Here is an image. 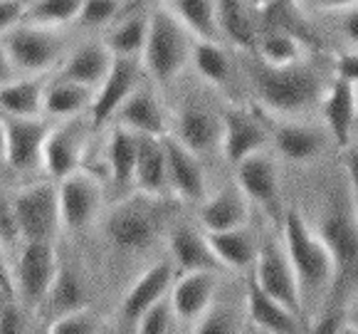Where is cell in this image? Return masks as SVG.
<instances>
[{"instance_id": "6da1fadb", "label": "cell", "mask_w": 358, "mask_h": 334, "mask_svg": "<svg viewBox=\"0 0 358 334\" xmlns=\"http://www.w3.org/2000/svg\"><path fill=\"white\" fill-rule=\"evenodd\" d=\"M282 245L287 250L296 282H299L304 319L311 322L316 314L327 307L334 287V258L329 245L306 223L296 208H287L282 218Z\"/></svg>"}, {"instance_id": "7a4b0ae2", "label": "cell", "mask_w": 358, "mask_h": 334, "mask_svg": "<svg viewBox=\"0 0 358 334\" xmlns=\"http://www.w3.org/2000/svg\"><path fill=\"white\" fill-rule=\"evenodd\" d=\"M319 235L334 258V287L324 309H343L358 290V213L353 201L334 196L319 223Z\"/></svg>"}, {"instance_id": "3957f363", "label": "cell", "mask_w": 358, "mask_h": 334, "mask_svg": "<svg viewBox=\"0 0 358 334\" xmlns=\"http://www.w3.org/2000/svg\"><path fill=\"white\" fill-rule=\"evenodd\" d=\"M250 80L257 99L277 117H294L322 99L324 85L314 69L301 62L274 67L262 60L250 67Z\"/></svg>"}, {"instance_id": "277c9868", "label": "cell", "mask_w": 358, "mask_h": 334, "mask_svg": "<svg viewBox=\"0 0 358 334\" xmlns=\"http://www.w3.org/2000/svg\"><path fill=\"white\" fill-rule=\"evenodd\" d=\"M190 53L193 43L183 22L169 8H153L148 13V35L141 53V62L151 80L164 87L176 82L190 62Z\"/></svg>"}, {"instance_id": "5b68a950", "label": "cell", "mask_w": 358, "mask_h": 334, "mask_svg": "<svg viewBox=\"0 0 358 334\" xmlns=\"http://www.w3.org/2000/svg\"><path fill=\"white\" fill-rule=\"evenodd\" d=\"M166 223V208L161 198L138 193L136 198L122 201L106 216L104 233L111 248L119 253L136 255L148 250L158 240Z\"/></svg>"}, {"instance_id": "8992f818", "label": "cell", "mask_w": 358, "mask_h": 334, "mask_svg": "<svg viewBox=\"0 0 358 334\" xmlns=\"http://www.w3.org/2000/svg\"><path fill=\"white\" fill-rule=\"evenodd\" d=\"M57 270L59 255L55 243H48V240L22 243L20 258H17V265L13 270V280H15V300L27 312H40Z\"/></svg>"}, {"instance_id": "52a82bcc", "label": "cell", "mask_w": 358, "mask_h": 334, "mask_svg": "<svg viewBox=\"0 0 358 334\" xmlns=\"http://www.w3.org/2000/svg\"><path fill=\"white\" fill-rule=\"evenodd\" d=\"M13 211H15L17 230H20V243H27V240L55 243L62 228L57 186L50 181L25 186L13 198Z\"/></svg>"}, {"instance_id": "ba28073f", "label": "cell", "mask_w": 358, "mask_h": 334, "mask_svg": "<svg viewBox=\"0 0 358 334\" xmlns=\"http://www.w3.org/2000/svg\"><path fill=\"white\" fill-rule=\"evenodd\" d=\"M3 45L10 55L15 69L27 74H40L45 69L62 62L64 43L55 35V27H40L17 22L8 32H3Z\"/></svg>"}, {"instance_id": "9c48e42d", "label": "cell", "mask_w": 358, "mask_h": 334, "mask_svg": "<svg viewBox=\"0 0 358 334\" xmlns=\"http://www.w3.org/2000/svg\"><path fill=\"white\" fill-rule=\"evenodd\" d=\"M250 272H252L257 285L262 287L267 295H272L277 302H282L287 309H292V312L304 319L299 282H296L294 267H292L289 258H287L285 245L277 243V240H267V243L259 245L257 260H255V265Z\"/></svg>"}, {"instance_id": "30bf717a", "label": "cell", "mask_w": 358, "mask_h": 334, "mask_svg": "<svg viewBox=\"0 0 358 334\" xmlns=\"http://www.w3.org/2000/svg\"><path fill=\"white\" fill-rule=\"evenodd\" d=\"M235 183L248 196L250 203L259 206L277 225H282L285 208H282V188H280V171L274 159L267 151L250 154L235 166Z\"/></svg>"}, {"instance_id": "8fae6325", "label": "cell", "mask_w": 358, "mask_h": 334, "mask_svg": "<svg viewBox=\"0 0 358 334\" xmlns=\"http://www.w3.org/2000/svg\"><path fill=\"white\" fill-rule=\"evenodd\" d=\"M57 193L59 213H62V228L74 230V233L85 230L101 208V183L82 169L59 179Z\"/></svg>"}, {"instance_id": "7c38bea8", "label": "cell", "mask_w": 358, "mask_h": 334, "mask_svg": "<svg viewBox=\"0 0 358 334\" xmlns=\"http://www.w3.org/2000/svg\"><path fill=\"white\" fill-rule=\"evenodd\" d=\"M6 164L17 174L43 166V148L50 127L40 117H6Z\"/></svg>"}, {"instance_id": "4fadbf2b", "label": "cell", "mask_w": 358, "mask_h": 334, "mask_svg": "<svg viewBox=\"0 0 358 334\" xmlns=\"http://www.w3.org/2000/svg\"><path fill=\"white\" fill-rule=\"evenodd\" d=\"M141 80V64L138 57H114L109 74L104 77L94 92V102L90 106V122L92 129H101L111 117H116V111L124 102L129 99L134 90L138 87Z\"/></svg>"}, {"instance_id": "5bb4252c", "label": "cell", "mask_w": 358, "mask_h": 334, "mask_svg": "<svg viewBox=\"0 0 358 334\" xmlns=\"http://www.w3.org/2000/svg\"><path fill=\"white\" fill-rule=\"evenodd\" d=\"M222 137L220 151L230 166H237L250 154L262 151L269 141V129L262 117L248 109H227L222 111Z\"/></svg>"}, {"instance_id": "9a60e30c", "label": "cell", "mask_w": 358, "mask_h": 334, "mask_svg": "<svg viewBox=\"0 0 358 334\" xmlns=\"http://www.w3.org/2000/svg\"><path fill=\"white\" fill-rule=\"evenodd\" d=\"M215 292H217L215 270L180 272L178 280H173V287H171V292H169L178 322L193 327V324L213 307Z\"/></svg>"}, {"instance_id": "2e32d148", "label": "cell", "mask_w": 358, "mask_h": 334, "mask_svg": "<svg viewBox=\"0 0 358 334\" xmlns=\"http://www.w3.org/2000/svg\"><path fill=\"white\" fill-rule=\"evenodd\" d=\"M85 141L87 124H82L79 119H72V122L50 129L43 148V169L52 179H64L72 171H77L82 166Z\"/></svg>"}, {"instance_id": "e0dca14e", "label": "cell", "mask_w": 358, "mask_h": 334, "mask_svg": "<svg viewBox=\"0 0 358 334\" xmlns=\"http://www.w3.org/2000/svg\"><path fill=\"white\" fill-rule=\"evenodd\" d=\"M166 164H169V186L171 191L188 203H201L206 198V171H203L198 154L178 141L173 134L164 137Z\"/></svg>"}, {"instance_id": "ac0fdd59", "label": "cell", "mask_w": 358, "mask_h": 334, "mask_svg": "<svg viewBox=\"0 0 358 334\" xmlns=\"http://www.w3.org/2000/svg\"><path fill=\"white\" fill-rule=\"evenodd\" d=\"M173 280H176L173 260H161V263L151 265L148 270H143L122 300V322L136 327L138 317L153 302H158L161 297L169 295L171 287H173Z\"/></svg>"}, {"instance_id": "d6986e66", "label": "cell", "mask_w": 358, "mask_h": 334, "mask_svg": "<svg viewBox=\"0 0 358 334\" xmlns=\"http://www.w3.org/2000/svg\"><path fill=\"white\" fill-rule=\"evenodd\" d=\"M173 137L183 146H188L193 154L203 156L210 154L213 148L220 146L222 137V119L208 106L198 102H188L176 114V132Z\"/></svg>"}, {"instance_id": "ffe728a7", "label": "cell", "mask_w": 358, "mask_h": 334, "mask_svg": "<svg viewBox=\"0 0 358 334\" xmlns=\"http://www.w3.org/2000/svg\"><path fill=\"white\" fill-rule=\"evenodd\" d=\"M245 305H248V319L255 329L267 334H296L304 329V319L277 302L272 295L257 285V280L250 272L248 287H245Z\"/></svg>"}, {"instance_id": "44dd1931", "label": "cell", "mask_w": 358, "mask_h": 334, "mask_svg": "<svg viewBox=\"0 0 358 334\" xmlns=\"http://www.w3.org/2000/svg\"><path fill=\"white\" fill-rule=\"evenodd\" d=\"M250 218V201L240 186H225L213 196H206L198 208V221L206 228V233H217V230L243 228Z\"/></svg>"}, {"instance_id": "7402d4cb", "label": "cell", "mask_w": 358, "mask_h": 334, "mask_svg": "<svg viewBox=\"0 0 358 334\" xmlns=\"http://www.w3.org/2000/svg\"><path fill=\"white\" fill-rule=\"evenodd\" d=\"M267 129H269V139H272L274 148L280 151L282 159L292 161V164H309L316 156H322L324 134L316 127L274 119Z\"/></svg>"}, {"instance_id": "603a6c76", "label": "cell", "mask_w": 358, "mask_h": 334, "mask_svg": "<svg viewBox=\"0 0 358 334\" xmlns=\"http://www.w3.org/2000/svg\"><path fill=\"white\" fill-rule=\"evenodd\" d=\"M134 186L138 193L164 198L171 191L169 186V164H166L164 137L138 134V154L134 169Z\"/></svg>"}, {"instance_id": "cb8c5ba5", "label": "cell", "mask_w": 358, "mask_h": 334, "mask_svg": "<svg viewBox=\"0 0 358 334\" xmlns=\"http://www.w3.org/2000/svg\"><path fill=\"white\" fill-rule=\"evenodd\" d=\"M322 104V117L327 124L331 139L341 148H346L351 144L353 134V122L358 119L356 114V97H353V82L336 77V80L329 85V90L319 99Z\"/></svg>"}, {"instance_id": "d4e9b609", "label": "cell", "mask_w": 358, "mask_h": 334, "mask_svg": "<svg viewBox=\"0 0 358 334\" xmlns=\"http://www.w3.org/2000/svg\"><path fill=\"white\" fill-rule=\"evenodd\" d=\"M111 62H114V55L109 53L104 40H90V43L79 45L74 53H69L64 57L57 77L96 90L104 82L106 74H109Z\"/></svg>"}, {"instance_id": "484cf974", "label": "cell", "mask_w": 358, "mask_h": 334, "mask_svg": "<svg viewBox=\"0 0 358 334\" xmlns=\"http://www.w3.org/2000/svg\"><path fill=\"white\" fill-rule=\"evenodd\" d=\"M171 260H173L176 272H193V270H217L220 260L215 258L208 235L190 225H176L169 235Z\"/></svg>"}, {"instance_id": "4316f807", "label": "cell", "mask_w": 358, "mask_h": 334, "mask_svg": "<svg viewBox=\"0 0 358 334\" xmlns=\"http://www.w3.org/2000/svg\"><path fill=\"white\" fill-rule=\"evenodd\" d=\"M116 119L122 127L136 134H148V137H166L169 134L166 114L158 104L156 95L151 90H143V87H136L129 95V99L116 111Z\"/></svg>"}, {"instance_id": "83f0119b", "label": "cell", "mask_w": 358, "mask_h": 334, "mask_svg": "<svg viewBox=\"0 0 358 334\" xmlns=\"http://www.w3.org/2000/svg\"><path fill=\"white\" fill-rule=\"evenodd\" d=\"M87 297L90 295H87V285H85V280H82V275L69 265L67 260H59V270H57V275H55L50 295L43 307H40V312L48 314V322H52L59 314L87 307Z\"/></svg>"}, {"instance_id": "f1b7e54d", "label": "cell", "mask_w": 358, "mask_h": 334, "mask_svg": "<svg viewBox=\"0 0 358 334\" xmlns=\"http://www.w3.org/2000/svg\"><path fill=\"white\" fill-rule=\"evenodd\" d=\"M257 57L274 67H285V64L301 62L304 55V43L301 35H296L287 22H269L257 37Z\"/></svg>"}, {"instance_id": "f546056e", "label": "cell", "mask_w": 358, "mask_h": 334, "mask_svg": "<svg viewBox=\"0 0 358 334\" xmlns=\"http://www.w3.org/2000/svg\"><path fill=\"white\" fill-rule=\"evenodd\" d=\"M206 235L222 267H230V270H252L259 245L255 243L252 233L245 230V225L243 228L217 230V233H206Z\"/></svg>"}, {"instance_id": "4dcf8cb0", "label": "cell", "mask_w": 358, "mask_h": 334, "mask_svg": "<svg viewBox=\"0 0 358 334\" xmlns=\"http://www.w3.org/2000/svg\"><path fill=\"white\" fill-rule=\"evenodd\" d=\"M217 6V25L220 37H227L235 48L255 50L257 48L259 30L255 27V13L248 8L245 0H215Z\"/></svg>"}, {"instance_id": "1f68e13d", "label": "cell", "mask_w": 358, "mask_h": 334, "mask_svg": "<svg viewBox=\"0 0 358 334\" xmlns=\"http://www.w3.org/2000/svg\"><path fill=\"white\" fill-rule=\"evenodd\" d=\"M148 35V13L134 11L127 15H119L106 32L104 45L114 57H138L141 60L143 45Z\"/></svg>"}, {"instance_id": "d6a6232c", "label": "cell", "mask_w": 358, "mask_h": 334, "mask_svg": "<svg viewBox=\"0 0 358 334\" xmlns=\"http://www.w3.org/2000/svg\"><path fill=\"white\" fill-rule=\"evenodd\" d=\"M0 109L8 117H40L45 111V82L22 77L0 85Z\"/></svg>"}, {"instance_id": "836d02e7", "label": "cell", "mask_w": 358, "mask_h": 334, "mask_svg": "<svg viewBox=\"0 0 358 334\" xmlns=\"http://www.w3.org/2000/svg\"><path fill=\"white\" fill-rule=\"evenodd\" d=\"M136 154H138V134L122 127V124H116L109 134V144H106V164H109L111 181L119 188L134 183Z\"/></svg>"}, {"instance_id": "e575fe53", "label": "cell", "mask_w": 358, "mask_h": 334, "mask_svg": "<svg viewBox=\"0 0 358 334\" xmlns=\"http://www.w3.org/2000/svg\"><path fill=\"white\" fill-rule=\"evenodd\" d=\"M94 92L92 87L77 85L72 80H57L52 85L45 87V111L50 117H59V119H69V117H79L85 109H90L92 102H94Z\"/></svg>"}, {"instance_id": "d590c367", "label": "cell", "mask_w": 358, "mask_h": 334, "mask_svg": "<svg viewBox=\"0 0 358 334\" xmlns=\"http://www.w3.org/2000/svg\"><path fill=\"white\" fill-rule=\"evenodd\" d=\"M169 11L198 40H220L215 0H169Z\"/></svg>"}, {"instance_id": "8d00e7d4", "label": "cell", "mask_w": 358, "mask_h": 334, "mask_svg": "<svg viewBox=\"0 0 358 334\" xmlns=\"http://www.w3.org/2000/svg\"><path fill=\"white\" fill-rule=\"evenodd\" d=\"M190 62H193L195 72L201 74L208 85L220 87V90L230 87L232 62L217 40H198V43H193Z\"/></svg>"}, {"instance_id": "74e56055", "label": "cell", "mask_w": 358, "mask_h": 334, "mask_svg": "<svg viewBox=\"0 0 358 334\" xmlns=\"http://www.w3.org/2000/svg\"><path fill=\"white\" fill-rule=\"evenodd\" d=\"M82 0H30L22 13V22L40 27H62L77 20Z\"/></svg>"}, {"instance_id": "f35d334b", "label": "cell", "mask_w": 358, "mask_h": 334, "mask_svg": "<svg viewBox=\"0 0 358 334\" xmlns=\"http://www.w3.org/2000/svg\"><path fill=\"white\" fill-rule=\"evenodd\" d=\"M176 322H178V317H176V309H173V305H171V297L166 295V297H161L158 302H153L151 307L138 317L134 329H136L138 334H169L176 329Z\"/></svg>"}, {"instance_id": "ab89813d", "label": "cell", "mask_w": 358, "mask_h": 334, "mask_svg": "<svg viewBox=\"0 0 358 334\" xmlns=\"http://www.w3.org/2000/svg\"><path fill=\"white\" fill-rule=\"evenodd\" d=\"M104 329L101 317L94 314L90 307H79L72 312H64L50 322V332L52 334H96Z\"/></svg>"}, {"instance_id": "60d3db41", "label": "cell", "mask_w": 358, "mask_h": 334, "mask_svg": "<svg viewBox=\"0 0 358 334\" xmlns=\"http://www.w3.org/2000/svg\"><path fill=\"white\" fill-rule=\"evenodd\" d=\"M122 13V0H82V11L77 20L85 27L109 25Z\"/></svg>"}, {"instance_id": "b9f144b4", "label": "cell", "mask_w": 358, "mask_h": 334, "mask_svg": "<svg viewBox=\"0 0 358 334\" xmlns=\"http://www.w3.org/2000/svg\"><path fill=\"white\" fill-rule=\"evenodd\" d=\"M237 329L240 327H237L235 314L230 309H217V307H210L193 324V332L198 334H232Z\"/></svg>"}, {"instance_id": "7bdbcfd3", "label": "cell", "mask_w": 358, "mask_h": 334, "mask_svg": "<svg viewBox=\"0 0 358 334\" xmlns=\"http://www.w3.org/2000/svg\"><path fill=\"white\" fill-rule=\"evenodd\" d=\"M25 329V307L15 297H3V302H0V334H20Z\"/></svg>"}, {"instance_id": "ee69618b", "label": "cell", "mask_w": 358, "mask_h": 334, "mask_svg": "<svg viewBox=\"0 0 358 334\" xmlns=\"http://www.w3.org/2000/svg\"><path fill=\"white\" fill-rule=\"evenodd\" d=\"M0 240L6 245L20 243V230H17L15 211H13V201L0 193Z\"/></svg>"}, {"instance_id": "f6af8a7d", "label": "cell", "mask_w": 358, "mask_h": 334, "mask_svg": "<svg viewBox=\"0 0 358 334\" xmlns=\"http://www.w3.org/2000/svg\"><path fill=\"white\" fill-rule=\"evenodd\" d=\"M22 13H25L22 0H0V35L22 22Z\"/></svg>"}, {"instance_id": "bcb514c9", "label": "cell", "mask_w": 358, "mask_h": 334, "mask_svg": "<svg viewBox=\"0 0 358 334\" xmlns=\"http://www.w3.org/2000/svg\"><path fill=\"white\" fill-rule=\"evenodd\" d=\"M334 69H336V77H343V80L358 85V50L338 55Z\"/></svg>"}, {"instance_id": "7dc6e473", "label": "cell", "mask_w": 358, "mask_h": 334, "mask_svg": "<svg viewBox=\"0 0 358 334\" xmlns=\"http://www.w3.org/2000/svg\"><path fill=\"white\" fill-rule=\"evenodd\" d=\"M346 151V176H348V188H351V201L358 206V141L348 144Z\"/></svg>"}, {"instance_id": "c3c4849f", "label": "cell", "mask_w": 358, "mask_h": 334, "mask_svg": "<svg viewBox=\"0 0 358 334\" xmlns=\"http://www.w3.org/2000/svg\"><path fill=\"white\" fill-rule=\"evenodd\" d=\"M0 295L15 297V280H13V267L8 263L6 243L3 240H0Z\"/></svg>"}, {"instance_id": "681fc988", "label": "cell", "mask_w": 358, "mask_h": 334, "mask_svg": "<svg viewBox=\"0 0 358 334\" xmlns=\"http://www.w3.org/2000/svg\"><path fill=\"white\" fill-rule=\"evenodd\" d=\"M341 35L346 37V43L353 50H358V6L348 8L341 18Z\"/></svg>"}, {"instance_id": "f907efd6", "label": "cell", "mask_w": 358, "mask_h": 334, "mask_svg": "<svg viewBox=\"0 0 358 334\" xmlns=\"http://www.w3.org/2000/svg\"><path fill=\"white\" fill-rule=\"evenodd\" d=\"M15 72H17L15 64H13L6 45H3V40H0V85H6V82L15 80Z\"/></svg>"}, {"instance_id": "816d5d0a", "label": "cell", "mask_w": 358, "mask_h": 334, "mask_svg": "<svg viewBox=\"0 0 358 334\" xmlns=\"http://www.w3.org/2000/svg\"><path fill=\"white\" fill-rule=\"evenodd\" d=\"M314 6L322 11H348L358 6V0H314Z\"/></svg>"}, {"instance_id": "f5cc1de1", "label": "cell", "mask_w": 358, "mask_h": 334, "mask_svg": "<svg viewBox=\"0 0 358 334\" xmlns=\"http://www.w3.org/2000/svg\"><path fill=\"white\" fill-rule=\"evenodd\" d=\"M245 3H248V8L252 13L267 15V13H272L274 8H277V3H280V0H245Z\"/></svg>"}, {"instance_id": "db71d44e", "label": "cell", "mask_w": 358, "mask_h": 334, "mask_svg": "<svg viewBox=\"0 0 358 334\" xmlns=\"http://www.w3.org/2000/svg\"><path fill=\"white\" fill-rule=\"evenodd\" d=\"M346 332H358V302L346 307Z\"/></svg>"}, {"instance_id": "11a10c76", "label": "cell", "mask_w": 358, "mask_h": 334, "mask_svg": "<svg viewBox=\"0 0 358 334\" xmlns=\"http://www.w3.org/2000/svg\"><path fill=\"white\" fill-rule=\"evenodd\" d=\"M151 3H158V0H129L127 6H122V13H119V15H127V13H134V11H143V8L151 6Z\"/></svg>"}, {"instance_id": "9f6ffc18", "label": "cell", "mask_w": 358, "mask_h": 334, "mask_svg": "<svg viewBox=\"0 0 358 334\" xmlns=\"http://www.w3.org/2000/svg\"><path fill=\"white\" fill-rule=\"evenodd\" d=\"M0 161H6V129H3V119H0Z\"/></svg>"}, {"instance_id": "6f0895ef", "label": "cell", "mask_w": 358, "mask_h": 334, "mask_svg": "<svg viewBox=\"0 0 358 334\" xmlns=\"http://www.w3.org/2000/svg\"><path fill=\"white\" fill-rule=\"evenodd\" d=\"M353 97H356V114H358V85H353Z\"/></svg>"}, {"instance_id": "680465c9", "label": "cell", "mask_w": 358, "mask_h": 334, "mask_svg": "<svg viewBox=\"0 0 358 334\" xmlns=\"http://www.w3.org/2000/svg\"><path fill=\"white\" fill-rule=\"evenodd\" d=\"M356 213H358V206H356Z\"/></svg>"}]
</instances>
